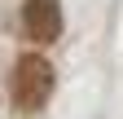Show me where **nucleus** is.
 <instances>
[{
    "mask_svg": "<svg viewBox=\"0 0 123 119\" xmlns=\"http://www.w3.org/2000/svg\"><path fill=\"white\" fill-rule=\"evenodd\" d=\"M9 93H13V106L18 110H26V115L44 110V101L53 97V66L44 62V53H22L13 62Z\"/></svg>",
    "mask_w": 123,
    "mask_h": 119,
    "instance_id": "f257e3e1",
    "label": "nucleus"
},
{
    "mask_svg": "<svg viewBox=\"0 0 123 119\" xmlns=\"http://www.w3.org/2000/svg\"><path fill=\"white\" fill-rule=\"evenodd\" d=\"M22 31L35 44H53L62 35V5L57 0H26L22 5Z\"/></svg>",
    "mask_w": 123,
    "mask_h": 119,
    "instance_id": "f03ea898",
    "label": "nucleus"
}]
</instances>
